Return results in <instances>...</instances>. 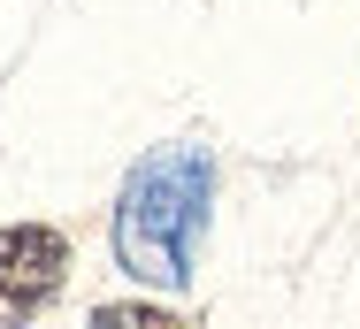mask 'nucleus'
I'll list each match as a JSON object with an SVG mask.
<instances>
[{"label":"nucleus","mask_w":360,"mask_h":329,"mask_svg":"<svg viewBox=\"0 0 360 329\" xmlns=\"http://www.w3.org/2000/svg\"><path fill=\"white\" fill-rule=\"evenodd\" d=\"M207 214H215V153L192 138L153 146L115 192V268L146 291H192Z\"/></svg>","instance_id":"1"},{"label":"nucleus","mask_w":360,"mask_h":329,"mask_svg":"<svg viewBox=\"0 0 360 329\" xmlns=\"http://www.w3.org/2000/svg\"><path fill=\"white\" fill-rule=\"evenodd\" d=\"M70 276V238L46 222H8L0 230V322L39 314Z\"/></svg>","instance_id":"2"}]
</instances>
